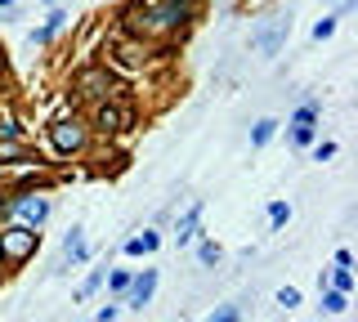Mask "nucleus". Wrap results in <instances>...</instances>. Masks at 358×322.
<instances>
[{
	"label": "nucleus",
	"instance_id": "obj_26",
	"mask_svg": "<svg viewBox=\"0 0 358 322\" xmlns=\"http://www.w3.org/2000/svg\"><path fill=\"white\" fill-rule=\"evenodd\" d=\"M0 9H14V0H0Z\"/></svg>",
	"mask_w": 358,
	"mask_h": 322
},
{
	"label": "nucleus",
	"instance_id": "obj_10",
	"mask_svg": "<svg viewBox=\"0 0 358 322\" xmlns=\"http://www.w3.org/2000/svg\"><path fill=\"white\" fill-rule=\"evenodd\" d=\"M273 130H278V121H273V117L256 121V130H251V148H265L269 139H273Z\"/></svg>",
	"mask_w": 358,
	"mask_h": 322
},
{
	"label": "nucleus",
	"instance_id": "obj_23",
	"mask_svg": "<svg viewBox=\"0 0 358 322\" xmlns=\"http://www.w3.org/2000/svg\"><path fill=\"white\" fill-rule=\"evenodd\" d=\"M314 157H318V161H327V157H336V144H318V148H314Z\"/></svg>",
	"mask_w": 358,
	"mask_h": 322
},
{
	"label": "nucleus",
	"instance_id": "obj_5",
	"mask_svg": "<svg viewBox=\"0 0 358 322\" xmlns=\"http://www.w3.org/2000/svg\"><path fill=\"white\" fill-rule=\"evenodd\" d=\"M94 126H99L103 135H117V130L130 126V108H121V103H99V108H94Z\"/></svg>",
	"mask_w": 358,
	"mask_h": 322
},
{
	"label": "nucleus",
	"instance_id": "obj_15",
	"mask_svg": "<svg viewBox=\"0 0 358 322\" xmlns=\"http://www.w3.org/2000/svg\"><path fill=\"white\" fill-rule=\"evenodd\" d=\"M99 282H103V269H94V273H90V278H86V282H81V291H77V300H90V296H94V291H99Z\"/></svg>",
	"mask_w": 358,
	"mask_h": 322
},
{
	"label": "nucleus",
	"instance_id": "obj_9",
	"mask_svg": "<svg viewBox=\"0 0 358 322\" xmlns=\"http://www.w3.org/2000/svg\"><path fill=\"white\" fill-rule=\"evenodd\" d=\"M86 260V238H81V229H72L68 238H63V269L68 264H81Z\"/></svg>",
	"mask_w": 358,
	"mask_h": 322
},
{
	"label": "nucleus",
	"instance_id": "obj_24",
	"mask_svg": "<svg viewBox=\"0 0 358 322\" xmlns=\"http://www.w3.org/2000/svg\"><path fill=\"white\" fill-rule=\"evenodd\" d=\"M99 322H117V305H108V309H99Z\"/></svg>",
	"mask_w": 358,
	"mask_h": 322
},
{
	"label": "nucleus",
	"instance_id": "obj_18",
	"mask_svg": "<svg viewBox=\"0 0 358 322\" xmlns=\"http://www.w3.org/2000/svg\"><path fill=\"white\" fill-rule=\"evenodd\" d=\"M332 32H336V18H318L314 23V41H327Z\"/></svg>",
	"mask_w": 358,
	"mask_h": 322
},
{
	"label": "nucleus",
	"instance_id": "obj_17",
	"mask_svg": "<svg viewBox=\"0 0 358 322\" xmlns=\"http://www.w3.org/2000/svg\"><path fill=\"white\" fill-rule=\"evenodd\" d=\"M23 157H27V148H23V144H9V139L0 144V161H23Z\"/></svg>",
	"mask_w": 358,
	"mask_h": 322
},
{
	"label": "nucleus",
	"instance_id": "obj_16",
	"mask_svg": "<svg viewBox=\"0 0 358 322\" xmlns=\"http://www.w3.org/2000/svg\"><path fill=\"white\" fill-rule=\"evenodd\" d=\"M350 287H354L350 269H341V264H336V273H332V291H345V296H350Z\"/></svg>",
	"mask_w": 358,
	"mask_h": 322
},
{
	"label": "nucleus",
	"instance_id": "obj_8",
	"mask_svg": "<svg viewBox=\"0 0 358 322\" xmlns=\"http://www.w3.org/2000/svg\"><path fill=\"white\" fill-rule=\"evenodd\" d=\"M197 224H202V202H193L184 215H179V224H175V242H179V246L193 242V238H197Z\"/></svg>",
	"mask_w": 358,
	"mask_h": 322
},
{
	"label": "nucleus",
	"instance_id": "obj_25",
	"mask_svg": "<svg viewBox=\"0 0 358 322\" xmlns=\"http://www.w3.org/2000/svg\"><path fill=\"white\" fill-rule=\"evenodd\" d=\"M5 215H9V197H0V220H5Z\"/></svg>",
	"mask_w": 358,
	"mask_h": 322
},
{
	"label": "nucleus",
	"instance_id": "obj_22",
	"mask_svg": "<svg viewBox=\"0 0 358 322\" xmlns=\"http://www.w3.org/2000/svg\"><path fill=\"white\" fill-rule=\"evenodd\" d=\"M108 287H112V291H126V287H130V273H121V269H117V273L108 278Z\"/></svg>",
	"mask_w": 358,
	"mask_h": 322
},
{
	"label": "nucleus",
	"instance_id": "obj_13",
	"mask_svg": "<svg viewBox=\"0 0 358 322\" xmlns=\"http://www.w3.org/2000/svg\"><path fill=\"white\" fill-rule=\"evenodd\" d=\"M323 309L327 314H345V309H350V296H345V291H323Z\"/></svg>",
	"mask_w": 358,
	"mask_h": 322
},
{
	"label": "nucleus",
	"instance_id": "obj_14",
	"mask_svg": "<svg viewBox=\"0 0 358 322\" xmlns=\"http://www.w3.org/2000/svg\"><path fill=\"white\" fill-rule=\"evenodd\" d=\"M287 220H291V206H287V202H273V206H269V224H273V229H282Z\"/></svg>",
	"mask_w": 358,
	"mask_h": 322
},
{
	"label": "nucleus",
	"instance_id": "obj_2",
	"mask_svg": "<svg viewBox=\"0 0 358 322\" xmlns=\"http://www.w3.org/2000/svg\"><path fill=\"white\" fill-rule=\"evenodd\" d=\"M50 144L59 148V153H81V148H86V121L81 117H59L50 126Z\"/></svg>",
	"mask_w": 358,
	"mask_h": 322
},
{
	"label": "nucleus",
	"instance_id": "obj_21",
	"mask_svg": "<svg viewBox=\"0 0 358 322\" xmlns=\"http://www.w3.org/2000/svg\"><path fill=\"white\" fill-rule=\"evenodd\" d=\"M206 322H238V309H233V305H224V309H220V314H211V318H206Z\"/></svg>",
	"mask_w": 358,
	"mask_h": 322
},
{
	"label": "nucleus",
	"instance_id": "obj_7",
	"mask_svg": "<svg viewBox=\"0 0 358 322\" xmlns=\"http://www.w3.org/2000/svg\"><path fill=\"white\" fill-rule=\"evenodd\" d=\"M153 291H157V269H144L139 278H130L126 296H130V305H135V309H144L148 300H153Z\"/></svg>",
	"mask_w": 358,
	"mask_h": 322
},
{
	"label": "nucleus",
	"instance_id": "obj_1",
	"mask_svg": "<svg viewBox=\"0 0 358 322\" xmlns=\"http://www.w3.org/2000/svg\"><path fill=\"white\" fill-rule=\"evenodd\" d=\"M36 246H41V233H36V229H27V224H9V229H0V264L18 269V264H27L36 255Z\"/></svg>",
	"mask_w": 358,
	"mask_h": 322
},
{
	"label": "nucleus",
	"instance_id": "obj_4",
	"mask_svg": "<svg viewBox=\"0 0 358 322\" xmlns=\"http://www.w3.org/2000/svg\"><path fill=\"white\" fill-rule=\"evenodd\" d=\"M77 90L86 94V99H99V103H108L112 94H117V81H112V72H103V68H90V72H81Z\"/></svg>",
	"mask_w": 358,
	"mask_h": 322
},
{
	"label": "nucleus",
	"instance_id": "obj_12",
	"mask_svg": "<svg viewBox=\"0 0 358 322\" xmlns=\"http://www.w3.org/2000/svg\"><path fill=\"white\" fill-rule=\"evenodd\" d=\"M157 242H162L157 233H144V238H130L126 251H130V255H148V251H157Z\"/></svg>",
	"mask_w": 358,
	"mask_h": 322
},
{
	"label": "nucleus",
	"instance_id": "obj_3",
	"mask_svg": "<svg viewBox=\"0 0 358 322\" xmlns=\"http://www.w3.org/2000/svg\"><path fill=\"white\" fill-rule=\"evenodd\" d=\"M9 215H18V224H27V229H41L45 215H50V202L41 193H18L9 197Z\"/></svg>",
	"mask_w": 358,
	"mask_h": 322
},
{
	"label": "nucleus",
	"instance_id": "obj_11",
	"mask_svg": "<svg viewBox=\"0 0 358 322\" xmlns=\"http://www.w3.org/2000/svg\"><path fill=\"white\" fill-rule=\"evenodd\" d=\"M63 23H68V14H63V9H54V14L45 18V27H41V32L32 36V41H41V45H45V41H50V36H54V32H59V27H63Z\"/></svg>",
	"mask_w": 358,
	"mask_h": 322
},
{
	"label": "nucleus",
	"instance_id": "obj_19",
	"mask_svg": "<svg viewBox=\"0 0 358 322\" xmlns=\"http://www.w3.org/2000/svg\"><path fill=\"white\" fill-rule=\"evenodd\" d=\"M278 305H282V309H296V305H300V291H296V287H282V291H278Z\"/></svg>",
	"mask_w": 358,
	"mask_h": 322
},
{
	"label": "nucleus",
	"instance_id": "obj_20",
	"mask_svg": "<svg viewBox=\"0 0 358 322\" xmlns=\"http://www.w3.org/2000/svg\"><path fill=\"white\" fill-rule=\"evenodd\" d=\"M202 264H220V246L215 242H202Z\"/></svg>",
	"mask_w": 358,
	"mask_h": 322
},
{
	"label": "nucleus",
	"instance_id": "obj_6",
	"mask_svg": "<svg viewBox=\"0 0 358 322\" xmlns=\"http://www.w3.org/2000/svg\"><path fill=\"white\" fill-rule=\"evenodd\" d=\"M287 27H291V18H273L269 27H260V32H256V50L260 54H278V45L287 41Z\"/></svg>",
	"mask_w": 358,
	"mask_h": 322
}]
</instances>
